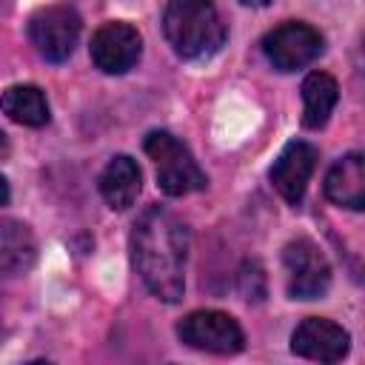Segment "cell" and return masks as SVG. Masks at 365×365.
Segmentation results:
<instances>
[{
  "label": "cell",
  "instance_id": "cell-1",
  "mask_svg": "<svg viewBox=\"0 0 365 365\" xmlns=\"http://www.w3.org/2000/svg\"><path fill=\"white\" fill-rule=\"evenodd\" d=\"M188 228L185 222L163 208L148 205L131 228V262L143 285L163 302H180L185 291V259H188Z\"/></svg>",
  "mask_w": 365,
  "mask_h": 365
},
{
  "label": "cell",
  "instance_id": "cell-2",
  "mask_svg": "<svg viewBox=\"0 0 365 365\" xmlns=\"http://www.w3.org/2000/svg\"><path fill=\"white\" fill-rule=\"evenodd\" d=\"M163 31L171 48L185 60H205L225 43V23L211 0H168Z\"/></svg>",
  "mask_w": 365,
  "mask_h": 365
},
{
  "label": "cell",
  "instance_id": "cell-3",
  "mask_svg": "<svg viewBox=\"0 0 365 365\" xmlns=\"http://www.w3.org/2000/svg\"><path fill=\"white\" fill-rule=\"evenodd\" d=\"M145 154L157 165V185L168 197H185L191 191H202L208 185V177L197 165L194 154L182 140H177L171 131L154 128L143 140Z\"/></svg>",
  "mask_w": 365,
  "mask_h": 365
},
{
  "label": "cell",
  "instance_id": "cell-4",
  "mask_svg": "<svg viewBox=\"0 0 365 365\" xmlns=\"http://www.w3.org/2000/svg\"><path fill=\"white\" fill-rule=\"evenodd\" d=\"M177 336L182 345L205 354H240L245 348V334L240 322L231 314L205 308V311H191L177 322Z\"/></svg>",
  "mask_w": 365,
  "mask_h": 365
},
{
  "label": "cell",
  "instance_id": "cell-5",
  "mask_svg": "<svg viewBox=\"0 0 365 365\" xmlns=\"http://www.w3.org/2000/svg\"><path fill=\"white\" fill-rule=\"evenodd\" d=\"M80 31L83 20L71 6H43L29 20V40L48 63L68 60L80 40Z\"/></svg>",
  "mask_w": 365,
  "mask_h": 365
},
{
  "label": "cell",
  "instance_id": "cell-6",
  "mask_svg": "<svg viewBox=\"0 0 365 365\" xmlns=\"http://www.w3.org/2000/svg\"><path fill=\"white\" fill-rule=\"evenodd\" d=\"M319 51H322V34L302 20H285L262 37V54L277 71H297L314 63Z\"/></svg>",
  "mask_w": 365,
  "mask_h": 365
},
{
  "label": "cell",
  "instance_id": "cell-7",
  "mask_svg": "<svg viewBox=\"0 0 365 365\" xmlns=\"http://www.w3.org/2000/svg\"><path fill=\"white\" fill-rule=\"evenodd\" d=\"M282 265L294 299H317L331 285V265L308 237H297L282 248Z\"/></svg>",
  "mask_w": 365,
  "mask_h": 365
},
{
  "label": "cell",
  "instance_id": "cell-8",
  "mask_svg": "<svg viewBox=\"0 0 365 365\" xmlns=\"http://www.w3.org/2000/svg\"><path fill=\"white\" fill-rule=\"evenodd\" d=\"M88 51L103 74H125L143 54V37L131 23L111 20L91 34Z\"/></svg>",
  "mask_w": 365,
  "mask_h": 365
},
{
  "label": "cell",
  "instance_id": "cell-9",
  "mask_svg": "<svg viewBox=\"0 0 365 365\" xmlns=\"http://www.w3.org/2000/svg\"><path fill=\"white\" fill-rule=\"evenodd\" d=\"M317 160H319L317 145H311L305 140H291L279 151V157L271 165V182L282 194L285 202H291V205L302 202L308 180H311V174L317 168Z\"/></svg>",
  "mask_w": 365,
  "mask_h": 365
},
{
  "label": "cell",
  "instance_id": "cell-10",
  "mask_svg": "<svg viewBox=\"0 0 365 365\" xmlns=\"http://www.w3.org/2000/svg\"><path fill=\"white\" fill-rule=\"evenodd\" d=\"M348 348H351L348 331L322 317L302 319L291 334V351L314 362H339L348 354Z\"/></svg>",
  "mask_w": 365,
  "mask_h": 365
},
{
  "label": "cell",
  "instance_id": "cell-11",
  "mask_svg": "<svg viewBox=\"0 0 365 365\" xmlns=\"http://www.w3.org/2000/svg\"><path fill=\"white\" fill-rule=\"evenodd\" d=\"M325 197L351 211H362L365 205V157L351 151L339 157L325 174Z\"/></svg>",
  "mask_w": 365,
  "mask_h": 365
},
{
  "label": "cell",
  "instance_id": "cell-12",
  "mask_svg": "<svg viewBox=\"0 0 365 365\" xmlns=\"http://www.w3.org/2000/svg\"><path fill=\"white\" fill-rule=\"evenodd\" d=\"M100 194L103 200L114 208V211H125L137 202V194L143 188V174L140 165L128 157V154H117L106 163V168L100 171Z\"/></svg>",
  "mask_w": 365,
  "mask_h": 365
},
{
  "label": "cell",
  "instance_id": "cell-13",
  "mask_svg": "<svg viewBox=\"0 0 365 365\" xmlns=\"http://www.w3.org/2000/svg\"><path fill=\"white\" fill-rule=\"evenodd\" d=\"M37 240L20 220H0V279L23 274L34 265Z\"/></svg>",
  "mask_w": 365,
  "mask_h": 365
},
{
  "label": "cell",
  "instance_id": "cell-14",
  "mask_svg": "<svg viewBox=\"0 0 365 365\" xmlns=\"http://www.w3.org/2000/svg\"><path fill=\"white\" fill-rule=\"evenodd\" d=\"M339 100V86L325 71H311L302 80V125L322 128Z\"/></svg>",
  "mask_w": 365,
  "mask_h": 365
},
{
  "label": "cell",
  "instance_id": "cell-15",
  "mask_svg": "<svg viewBox=\"0 0 365 365\" xmlns=\"http://www.w3.org/2000/svg\"><path fill=\"white\" fill-rule=\"evenodd\" d=\"M0 108L6 117H11L14 123L20 125H29V128H40L48 123V100L46 94L31 86V83H17V86H9L3 94H0Z\"/></svg>",
  "mask_w": 365,
  "mask_h": 365
},
{
  "label": "cell",
  "instance_id": "cell-16",
  "mask_svg": "<svg viewBox=\"0 0 365 365\" xmlns=\"http://www.w3.org/2000/svg\"><path fill=\"white\" fill-rule=\"evenodd\" d=\"M237 291L242 294L245 302H262L268 294V282H265V271L257 259H245L237 271Z\"/></svg>",
  "mask_w": 365,
  "mask_h": 365
},
{
  "label": "cell",
  "instance_id": "cell-17",
  "mask_svg": "<svg viewBox=\"0 0 365 365\" xmlns=\"http://www.w3.org/2000/svg\"><path fill=\"white\" fill-rule=\"evenodd\" d=\"M9 202V182H6V177L0 174V205H6Z\"/></svg>",
  "mask_w": 365,
  "mask_h": 365
},
{
  "label": "cell",
  "instance_id": "cell-18",
  "mask_svg": "<svg viewBox=\"0 0 365 365\" xmlns=\"http://www.w3.org/2000/svg\"><path fill=\"white\" fill-rule=\"evenodd\" d=\"M242 6H254V9H262V6H268L271 0H240Z\"/></svg>",
  "mask_w": 365,
  "mask_h": 365
},
{
  "label": "cell",
  "instance_id": "cell-19",
  "mask_svg": "<svg viewBox=\"0 0 365 365\" xmlns=\"http://www.w3.org/2000/svg\"><path fill=\"white\" fill-rule=\"evenodd\" d=\"M6 151H9V140H6V134L0 131V157H3Z\"/></svg>",
  "mask_w": 365,
  "mask_h": 365
}]
</instances>
